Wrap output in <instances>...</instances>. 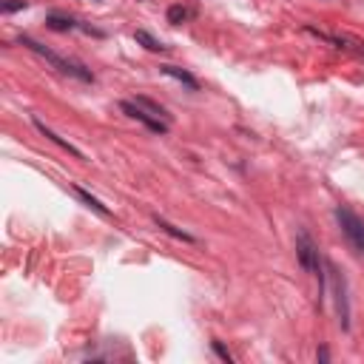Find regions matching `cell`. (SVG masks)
Returning <instances> with one entry per match:
<instances>
[{
    "label": "cell",
    "mask_w": 364,
    "mask_h": 364,
    "mask_svg": "<svg viewBox=\"0 0 364 364\" xmlns=\"http://www.w3.org/2000/svg\"><path fill=\"white\" fill-rule=\"evenodd\" d=\"M20 43L23 46H28L32 51H38V54H43L49 63L54 66V69H60L63 74H72V77H80V80H85V83H91L94 77H91V72H85L80 63H72V60H66V57H60V54H54V51H49L43 43H38V40H32V38H20Z\"/></svg>",
    "instance_id": "cell-1"
},
{
    "label": "cell",
    "mask_w": 364,
    "mask_h": 364,
    "mask_svg": "<svg viewBox=\"0 0 364 364\" xmlns=\"http://www.w3.org/2000/svg\"><path fill=\"white\" fill-rule=\"evenodd\" d=\"M336 220H339L347 242L356 248V254H364V220H358L350 208H342V205L336 208Z\"/></svg>",
    "instance_id": "cell-2"
},
{
    "label": "cell",
    "mask_w": 364,
    "mask_h": 364,
    "mask_svg": "<svg viewBox=\"0 0 364 364\" xmlns=\"http://www.w3.org/2000/svg\"><path fill=\"white\" fill-rule=\"evenodd\" d=\"M296 251H299V262H301V265H305L308 270H313V273H319V251H316L313 239H311L308 233H299Z\"/></svg>",
    "instance_id": "cell-3"
},
{
    "label": "cell",
    "mask_w": 364,
    "mask_h": 364,
    "mask_svg": "<svg viewBox=\"0 0 364 364\" xmlns=\"http://www.w3.org/2000/svg\"><path fill=\"white\" fill-rule=\"evenodd\" d=\"M119 108H123V111H126V114H129L131 119H140V123H142V126H148V129L154 131V134H165V131H168V126L163 123V119L151 117V114H148V111H142V108H140L137 103H129V100H126V103L119 106Z\"/></svg>",
    "instance_id": "cell-4"
},
{
    "label": "cell",
    "mask_w": 364,
    "mask_h": 364,
    "mask_svg": "<svg viewBox=\"0 0 364 364\" xmlns=\"http://www.w3.org/2000/svg\"><path fill=\"white\" fill-rule=\"evenodd\" d=\"M35 126H38V131H40L43 137H49L51 142H57V145H60V148H63V151H69V154H74L77 160H83V154H80V151H77V148H74L72 142H66L63 137H57V134H54L51 129H46V123H43V119H35Z\"/></svg>",
    "instance_id": "cell-5"
},
{
    "label": "cell",
    "mask_w": 364,
    "mask_h": 364,
    "mask_svg": "<svg viewBox=\"0 0 364 364\" xmlns=\"http://www.w3.org/2000/svg\"><path fill=\"white\" fill-rule=\"evenodd\" d=\"M77 197H80V199H83V202H85V205H88L91 210H97V214H100V217H106V220L111 217V210H108V208H106V205H103L100 199H94V197H91L88 191H83V188H77Z\"/></svg>",
    "instance_id": "cell-6"
},
{
    "label": "cell",
    "mask_w": 364,
    "mask_h": 364,
    "mask_svg": "<svg viewBox=\"0 0 364 364\" xmlns=\"http://www.w3.org/2000/svg\"><path fill=\"white\" fill-rule=\"evenodd\" d=\"M163 74H168V77H174V80H179V83H185L188 88H199V83L188 74V72H182V69H176V66H163Z\"/></svg>",
    "instance_id": "cell-7"
},
{
    "label": "cell",
    "mask_w": 364,
    "mask_h": 364,
    "mask_svg": "<svg viewBox=\"0 0 364 364\" xmlns=\"http://www.w3.org/2000/svg\"><path fill=\"white\" fill-rule=\"evenodd\" d=\"M137 106H140L142 111H148L151 117H157V119H165V117H168V111H165L163 106H157V103H151L148 97H137Z\"/></svg>",
    "instance_id": "cell-8"
},
{
    "label": "cell",
    "mask_w": 364,
    "mask_h": 364,
    "mask_svg": "<svg viewBox=\"0 0 364 364\" xmlns=\"http://www.w3.org/2000/svg\"><path fill=\"white\" fill-rule=\"evenodd\" d=\"M49 28H54V32H69V28H74V20L72 17H63V15H49Z\"/></svg>",
    "instance_id": "cell-9"
},
{
    "label": "cell",
    "mask_w": 364,
    "mask_h": 364,
    "mask_svg": "<svg viewBox=\"0 0 364 364\" xmlns=\"http://www.w3.org/2000/svg\"><path fill=\"white\" fill-rule=\"evenodd\" d=\"M134 40H137V43H142L148 51H165V46H163L157 38H151L148 32H137V35H134Z\"/></svg>",
    "instance_id": "cell-10"
},
{
    "label": "cell",
    "mask_w": 364,
    "mask_h": 364,
    "mask_svg": "<svg viewBox=\"0 0 364 364\" xmlns=\"http://www.w3.org/2000/svg\"><path fill=\"white\" fill-rule=\"evenodd\" d=\"M154 222H157V225H160V228H163L165 233H171V236L182 239V242H194V236H191V233H185V231H179V228H174V225H168V222H165V220H160V217H157Z\"/></svg>",
    "instance_id": "cell-11"
},
{
    "label": "cell",
    "mask_w": 364,
    "mask_h": 364,
    "mask_svg": "<svg viewBox=\"0 0 364 364\" xmlns=\"http://www.w3.org/2000/svg\"><path fill=\"white\" fill-rule=\"evenodd\" d=\"M188 17H191V12L185 6H171L168 9V23H174V26L182 23V20H188Z\"/></svg>",
    "instance_id": "cell-12"
},
{
    "label": "cell",
    "mask_w": 364,
    "mask_h": 364,
    "mask_svg": "<svg viewBox=\"0 0 364 364\" xmlns=\"http://www.w3.org/2000/svg\"><path fill=\"white\" fill-rule=\"evenodd\" d=\"M26 9V0H12V3H3V12H17Z\"/></svg>",
    "instance_id": "cell-13"
},
{
    "label": "cell",
    "mask_w": 364,
    "mask_h": 364,
    "mask_svg": "<svg viewBox=\"0 0 364 364\" xmlns=\"http://www.w3.org/2000/svg\"><path fill=\"white\" fill-rule=\"evenodd\" d=\"M214 350H217V353H220V356L225 358V361H231V353H228V350H225V347H222L220 342H214Z\"/></svg>",
    "instance_id": "cell-14"
}]
</instances>
